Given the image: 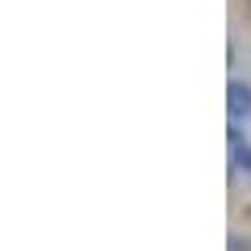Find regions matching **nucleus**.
Segmentation results:
<instances>
[{"label": "nucleus", "instance_id": "1", "mask_svg": "<svg viewBox=\"0 0 251 251\" xmlns=\"http://www.w3.org/2000/svg\"><path fill=\"white\" fill-rule=\"evenodd\" d=\"M226 117H230V126L251 122V84L247 80H230L226 84Z\"/></svg>", "mask_w": 251, "mask_h": 251}, {"label": "nucleus", "instance_id": "2", "mask_svg": "<svg viewBox=\"0 0 251 251\" xmlns=\"http://www.w3.org/2000/svg\"><path fill=\"white\" fill-rule=\"evenodd\" d=\"M230 163H234V172H243V176H251V143H247V138L230 147Z\"/></svg>", "mask_w": 251, "mask_h": 251}, {"label": "nucleus", "instance_id": "3", "mask_svg": "<svg viewBox=\"0 0 251 251\" xmlns=\"http://www.w3.org/2000/svg\"><path fill=\"white\" fill-rule=\"evenodd\" d=\"M226 251H251L247 239H239V234H230V243H226Z\"/></svg>", "mask_w": 251, "mask_h": 251}]
</instances>
